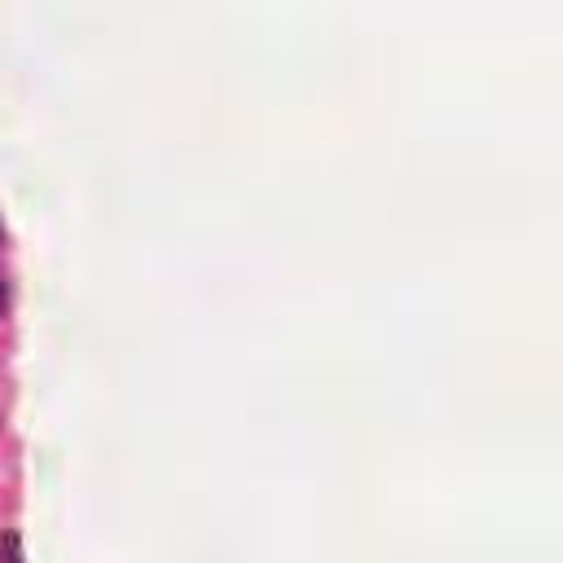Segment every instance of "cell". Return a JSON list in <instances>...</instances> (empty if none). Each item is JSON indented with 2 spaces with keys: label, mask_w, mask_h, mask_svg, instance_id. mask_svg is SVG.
Segmentation results:
<instances>
[{
  "label": "cell",
  "mask_w": 563,
  "mask_h": 563,
  "mask_svg": "<svg viewBox=\"0 0 563 563\" xmlns=\"http://www.w3.org/2000/svg\"><path fill=\"white\" fill-rule=\"evenodd\" d=\"M0 303H4V286H0Z\"/></svg>",
  "instance_id": "cell-1"
}]
</instances>
